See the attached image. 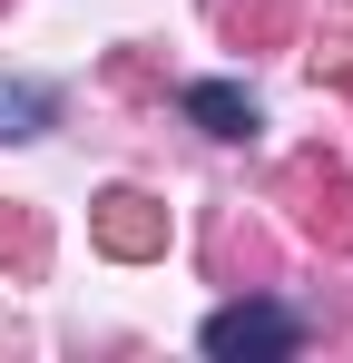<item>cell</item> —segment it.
Segmentation results:
<instances>
[{
  "label": "cell",
  "instance_id": "cell-1",
  "mask_svg": "<svg viewBox=\"0 0 353 363\" xmlns=\"http://www.w3.org/2000/svg\"><path fill=\"white\" fill-rule=\"evenodd\" d=\"M275 196H285L294 236L324 245V255H353V177L334 167V157H294L285 177H275Z\"/></svg>",
  "mask_w": 353,
  "mask_h": 363
},
{
  "label": "cell",
  "instance_id": "cell-4",
  "mask_svg": "<svg viewBox=\"0 0 353 363\" xmlns=\"http://www.w3.org/2000/svg\"><path fill=\"white\" fill-rule=\"evenodd\" d=\"M176 108L206 128V138H255V99H245L235 79H196V89H176Z\"/></svg>",
  "mask_w": 353,
  "mask_h": 363
},
{
  "label": "cell",
  "instance_id": "cell-6",
  "mask_svg": "<svg viewBox=\"0 0 353 363\" xmlns=\"http://www.w3.org/2000/svg\"><path fill=\"white\" fill-rule=\"evenodd\" d=\"M226 40H235V50L294 40V10H285V0H226Z\"/></svg>",
  "mask_w": 353,
  "mask_h": 363
},
{
  "label": "cell",
  "instance_id": "cell-3",
  "mask_svg": "<svg viewBox=\"0 0 353 363\" xmlns=\"http://www.w3.org/2000/svg\"><path fill=\"white\" fill-rule=\"evenodd\" d=\"M89 236H99V255H118V265H147V255H167V206H157L147 186H108V196L89 206Z\"/></svg>",
  "mask_w": 353,
  "mask_h": 363
},
{
  "label": "cell",
  "instance_id": "cell-2",
  "mask_svg": "<svg viewBox=\"0 0 353 363\" xmlns=\"http://www.w3.org/2000/svg\"><path fill=\"white\" fill-rule=\"evenodd\" d=\"M196 344H206L216 363H275V354H294V344H304V314H285V304H265L255 285H245L235 304H216V314H206V334H196Z\"/></svg>",
  "mask_w": 353,
  "mask_h": 363
},
{
  "label": "cell",
  "instance_id": "cell-5",
  "mask_svg": "<svg viewBox=\"0 0 353 363\" xmlns=\"http://www.w3.org/2000/svg\"><path fill=\"white\" fill-rule=\"evenodd\" d=\"M59 118V99L40 89V79H0V138L20 147V138H40V128Z\"/></svg>",
  "mask_w": 353,
  "mask_h": 363
},
{
  "label": "cell",
  "instance_id": "cell-7",
  "mask_svg": "<svg viewBox=\"0 0 353 363\" xmlns=\"http://www.w3.org/2000/svg\"><path fill=\"white\" fill-rule=\"evenodd\" d=\"M216 265H226V275H255V285H265V275H275V245L255 236V226H226V236H216Z\"/></svg>",
  "mask_w": 353,
  "mask_h": 363
},
{
  "label": "cell",
  "instance_id": "cell-8",
  "mask_svg": "<svg viewBox=\"0 0 353 363\" xmlns=\"http://www.w3.org/2000/svg\"><path fill=\"white\" fill-rule=\"evenodd\" d=\"M50 255V226L40 216H0V265H40Z\"/></svg>",
  "mask_w": 353,
  "mask_h": 363
}]
</instances>
